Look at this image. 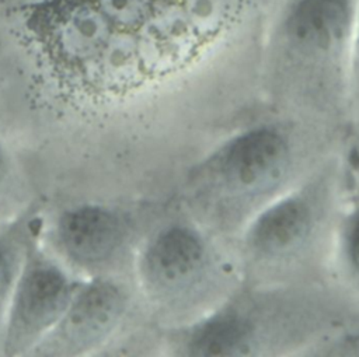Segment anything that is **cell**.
<instances>
[{"instance_id":"cell-1","label":"cell","mask_w":359,"mask_h":357,"mask_svg":"<svg viewBox=\"0 0 359 357\" xmlns=\"http://www.w3.org/2000/svg\"><path fill=\"white\" fill-rule=\"evenodd\" d=\"M222 0H46L28 18L49 67L87 94H118L194 59L220 27Z\"/></svg>"},{"instance_id":"cell-2","label":"cell","mask_w":359,"mask_h":357,"mask_svg":"<svg viewBox=\"0 0 359 357\" xmlns=\"http://www.w3.org/2000/svg\"><path fill=\"white\" fill-rule=\"evenodd\" d=\"M203 357L359 356V302L334 280L245 286L188 342Z\"/></svg>"},{"instance_id":"cell-3","label":"cell","mask_w":359,"mask_h":357,"mask_svg":"<svg viewBox=\"0 0 359 357\" xmlns=\"http://www.w3.org/2000/svg\"><path fill=\"white\" fill-rule=\"evenodd\" d=\"M358 0H283L259 52L262 106L348 133Z\"/></svg>"},{"instance_id":"cell-4","label":"cell","mask_w":359,"mask_h":357,"mask_svg":"<svg viewBox=\"0 0 359 357\" xmlns=\"http://www.w3.org/2000/svg\"><path fill=\"white\" fill-rule=\"evenodd\" d=\"M346 130L261 108L201 171L209 218L234 239L266 206L341 150Z\"/></svg>"},{"instance_id":"cell-5","label":"cell","mask_w":359,"mask_h":357,"mask_svg":"<svg viewBox=\"0 0 359 357\" xmlns=\"http://www.w3.org/2000/svg\"><path fill=\"white\" fill-rule=\"evenodd\" d=\"M349 189L341 150L259 211L234 239L241 284L327 281Z\"/></svg>"},{"instance_id":"cell-6","label":"cell","mask_w":359,"mask_h":357,"mask_svg":"<svg viewBox=\"0 0 359 357\" xmlns=\"http://www.w3.org/2000/svg\"><path fill=\"white\" fill-rule=\"evenodd\" d=\"M63 246L84 262L105 259L118 246V218L101 207H80L63 216L59 225Z\"/></svg>"},{"instance_id":"cell-7","label":"cell","mask_w":359,"mask_h":357,"mask_svg":"<svg viewBox=\"0 0 359 357\" xmlns=\"http://www.w3.org/2000/svg\"><path fill=\"white\" fill-rule=\"evenodd\" d=\"M67 297V283L57 270L50 267L31 270L17 297V326L24 332L46 326L62 311Z\"/></svg>"},{"instance_id":"cell-8","label":"cell","mask_w":359,"mask_h":357,"mask_svg":"<svg viewBox=\"0 0 359 357\" xmlns=\"http://www.w3.org/2000/svg\"><path fill=\"white\" fill-rule=\"evenodd\" d=\"M123 300L111 284H97L83 293L72 307L63 323L65 337L74 343H87L102 336L121 314Z\"/></svg>"},{"instance_id":"cell-9","label":"cell","mask_w":359,"mask_h":357,"mask_svg":"<svg viewBox=\"0 0 359 357\" xmlns=\"http://www.w3.org/2000/svg\"><path fill=\"white\" fill-rule=\"evenodd\" d=\"M331 279L359 302V200L352 197L339 224Z\"/></svg>"},{"instance_id":"cell-10","label":"cell","mask_w":359,"mask_h":357,"mask_svg":"<svg viewBox=\"0 0 359 357\" xmlns=\"http://www.w3.org/2000/svg\"><path fill=\"white\" fill-rule=\"evenodd\" d=\"M359 127V0L356 10L355 34L351 55L349 88H348V132Z\"/></svg>"},{"instance_id":"cell-11","label":"cell","mask_w":359,"mask_h":357,"mask_svg":"<svg viewBox=\"0 0 359 357\" xmlns=\"http://www.w3.org/2000/svg\"><path fill=\"white\" fill-rule=\"evenodd\" d=\"M341 154L344 160L349 196L359 200V127L352 129L346 133Z\"/></svg>"},{"instance_id":"cell-12","label":"cell","mask_w":359,"mask_h":357,"mask_svg":"<svg viewBox=\"0 0 359 357\" xmlns=\"http://www.w3.org/2000/svg\"><path fill=\"white\" fill-rule=\"evenodd\" d=\"M7 273H8L7 260H6V256H4L3 251L0 249V290L3 288L4 283L7 281Z\"/></svg>"}]
</instances>
